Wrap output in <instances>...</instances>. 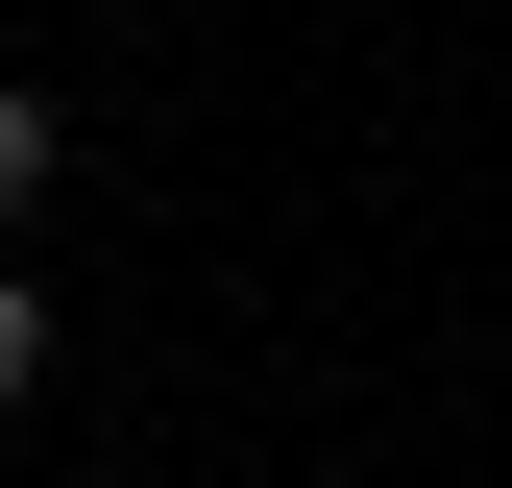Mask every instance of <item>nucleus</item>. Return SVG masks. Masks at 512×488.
Segmentation results:
<instances>
[{
  "instance_id": "f257e3e1",
  "label": "nucleus",
  "mask_w": 512,
  "mask_h": 488,
  "mask_svg": "<svg viewBox=\"0 0 512 488\" xmlns=\"http://www.w3.org/2000/svg\"><path fill=\"white\" fill-rule=\"evenodd\" d=\"M49 171H74V147H49V98L0 74V269H25V220H49Z\"/></svg>"
},
{
  "instance_id": "f03ea898",
  "label": "nucleus",
  "mask_w": 512,
  "mask_h": 488,
  "mask_svg": "<svg viewBox=\"0 0 512 488\" xmlns=\"http://www.w3.org/2000/svg\"><path fill=\"white\" fill-rule=\"evenodd\" d=\"M25 391H49V293L0 269V415H25Z\"/></svg>"
}]
</instances>
